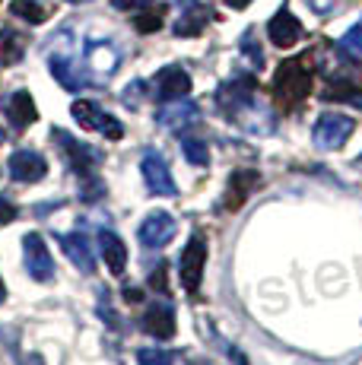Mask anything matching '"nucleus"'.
<instances>
[{
	"instance_id": "obj_18",
	"label": "nucleus",
	"mask_w": 362,
	"mask_h": 365,
	"mask_svg": "<svg viewBox=\"0 0 362 365\" xmlns=\"http://www.w3.org/2000/svg\"><path fill=\"white\" fill-rule=\"evenodd\" d=\"M213 19V10L204 4H187L185 13L175 19V35H181V38H191V35H200L207 29V23Z\"/></svg>"
},
{
	"instance_id": "obj_23",
	"label": "nucleus",
	"mask_w": 362,
	"mask_h": 365,
	"mask_svg": "<svg viewBox=\"0 0 362 365\" xmlns=\"http://www.w3.org/2000/svg\"><path fill=\"white\" fill-rule=\"evenodd\" d=\"M321 96H324L327 102H350V105H356V108H362V89L350 86L346 80H333V83H327Z\"/></svg>"
},
{
	"instance_id": "obj_10",
	"label": "nucleus",
	"mask_w": 362,
	"mask_h": 365,
	"mask_svg": "<svg viewBox=\"0 0 362 365\" xmlns=\"http://www.w3.org/2000/svg\"><path fill=\"white\" fill-rule=\"evenodd\" d=\"M10 175L16 181H23V185H36L48 175V163L36 150H19L10 156Z\"/></svg>"
},
{
	"instance_id": "obj_2",
	"label": "nucleus",
	"mask_w": 362,
	"mask_h": 365,
	"mask_svg": "<svg viewBox=\"0 0 362 365\" xmlns=\"http://www.w3.org/2000/svg\"><path fill=\"white\" fill-rule=\"evenodd\" d=\"M356 130V121L346 115H340V111H324L321 118L315 121V128H311V143L318 146V150H340V146L350 140V133Z\"/></svg>"
},
{
	"instance_id": "obj_25",
	"label": "nucleus",
	"mask_w": 362,
	"mask_h": 365,
	"mask_svg": "<svg viewBox=\"0 0 362 365\" xmlns=\"http://www.w3.org/2000/svg\"><path fill=\"white\" fill-rule=\"evenodd\" d=\"M137 362H140V365H172V362H175V356H172L169 349L143 346V349H137Z\"/></svg>"
},
{
	"instance_id": "obj_14",
	"label": "nucleus",
	"mask_w": 362,
	"mask_h": 365,
	"mask_svg": "<svg viewBox=\"0 0 362 365\" xmlns=\"http://www.w3.org/2000/svg\"><path fill=\"white\" fill-rule=\"evenodd\" d=\"M61 248H64V255L73 261V267L80 273H93L95 270V255H93V245H89V238L83 232H67V235H58Z\"/></svg>"
},
{
	"instance_id": "obj_21",
	"label": "nucleus",
	"mask_w": 362,
	"mask_h": 365,
	"mask_svg": "<svg viewBox=\"0 0 362 365\" xmlns=\"http://www.w3.org/2000/svg\"><path fill=\"white\" fill-rule=\"evenodd\" d=\"M26 54V38L13 29H0V67L19 64Z\"/></svg>"
},
{
	"instance_id": "obj_22",
	"label": "nucleus",
	"mask_w": 362,
	"mask_h": 365,
	"mask_svg": "<svg viewBox=\"0 0 362 365\" xmlns=\"http://www.w3.org/2000/svg\"><path fill=\"white\" fill-rule=\"evenodd\" d=\"M10 13L13 16H19L23 23L38 26V23H45V19L51 16V6L41 4V0H10Z\"/></svg>"
},
{
	"instance_id": "obj_32",
	"label": "nucleus",
	"mask_w": 362,
	"mask_h": 365,
	"mask_svg": "<svg viewBox=\"0 0 362 365\" xmlns=\"http://www.w3.org/2000/svg\"><path fill=\"white\" fill-rule=\"evenodd\" d=\"M124 299H128V302H140V299H143V292H140V289H134V286H128V289H124Z\"/></svg>"
},
{
	"instance_id": "obj_33",
	"label": "nucleus",
	"mask_w": 362,
	"mask_h": 365,
	"mask_svg": "<svg viewBox=\"0 0 362 365\" xmlns=\"http://www.w3.org/2000/svg\"><path fill=\"white\" fill-rule=\"evenodd\" d=\"M226 4H229V6H232V10H245V6H248V4H252V0H226Z\"/></svg>"
},
{
	"instance_id": "obj_20",
	"label": "nucleus",
	"mask_w": 362,
	"mask_h": 365,
	"mask_svg": "<svg viewBox=\"0 0 362 365\" xmlns=\"http://www.w3.org/2000/svg\"><path fill=\"white\" fill-rule=\"evenodd\" d=\"M51 73H54V80H58L64 89H71V93H76L80 86H86V76L76 73L71 54H51Z\"/></svg>"
},
{
	"instance_id": "obj_8",
	"label": "nucleus",
	"mask_w": 362,
	"mask_h": 365,
	"mask_svg": "<svg viewBox=\"0 0 362 365\" xmlns=\"http://www.w3.org/2000/svg\"><path fill=\"white\" fill-rule=\"evenodd\" d=\"M178 232V222L172 213H162V210H156V213H150L146 220L140 222V229H137V235H140V245L143 248H162V245H169L172 238Z\"/></svg>"
},
{
	"instance_id": "obj_3",
	"label": "nucleus",
	"mask_w": 362,
	"mask_h": 365,
	"mask_svg": "<svg viewBox=\"0 0 362 365\" xmlns=\"http://www.w3.org/2000/svg\"><path fill=\"white\" fill-rule=\"evenodd\" d=\"M71 115H73V121L80 124V128L99 130L102 137H108V140H121V137H124V128H121V124H118L115 118L108 115V111H102L95 102H89V99H76L73 108H71Z\"/></svg>"
},
{
	"instance_id": "obj_12",
	"label": "nucleus",
	"mask_w": 362,
	"mask_h": 365,
	"mask_svg": "<svg viewBox=\"0 0 362 365\" xmlns=\"http://www.w3.org/2000/svg\"><path fill=\"white\" fill-rule=\"evenodd\" d=\"M140 327L150 336H156V340H169L172 334H175V312H172L169 302H152L150 308H146Z\"/></svg>"
},
{
	"instance_id": "obj_16",
	"label": "nucleus",
	"mask_w": 362,
	"mask_h": 365,
	"mask_svg": "<svg viewBox=\"0 0 362 365\" xmlns=\"http://www.w3.org/2000/svg\"><path fill=\"white\" fill-rule=\"evenodd\" d=\"M99 251H102V261L108 264V270L115 277H121L124 267H128V248H124L121 235H115L111 229H99Z\"/></svg>"
},
{
	"instance_id": "obj_35",
	"label": "nucleus",
	"mask_w": 362,
	"mask_h": 365,
	"mask_svg": "<svg viewBox=\"0 0 362 365\" xmlns=\"http://www.w3.org/2000/svg\"><path fill=\"white\" fill-rule=\"evenodd\" d=\"M0 143H4V130H0Z\"/></svg>"
},
{
	"instance_id": "obj_34",
	"label": "nucleus",
	"mask_w": 362,
	"mask_h": 365,
	"mask_svg": "<svg viewBox=\"0 0 362 365\" xmlns=\"http://www.w3.org/2000/svg\"><path fill=\"white\" fill-rule=\"evenodd\" d=\"M71 4H89V0H71Z\"/></svg>"
},
{
	"instance_id": "obj_28",
	"label": "nucleus",
	"mask_w": 362,
	"mask_h": 365,
	"mask_svg": "<svg viewBox=\"0 0 362 365\" xmlns=\"http://www.w3.org/2000/svg\"><path fill=\"white\" fill-rule=\"evenodd\" d=\"M340 4H343V0H309V6H311L315 13H321V16H327V13H333Z\"/></svg>"
},
{
	"instance_id": "obj_30",
	"label": "nucleus",
	"mask_w": 362,
	"mask_h": 365,
	"mask_svg": "<svg viewBox=\"0 0 362 365\" xmlns=\"http://www.w3.org/2000/svg\"><path fill=\"white\" fill-rule=\"evenodd\" d=\"M152 4V0H111V6L115 10H140V6Z\"/></svg>"
},
{
	"instance_id": "obj_27",
	"label": "nucleus",
	"mask_w": 362,
	"mask_h": 365,
	"mask_svg": "<svg viewBox=\"0 0 362 365\" xmlns=\"http://www.w3.org/2000/svg\"><path fill=\"white\" fill-rule=\"evenodd\" d=\"M162 19H165V10H146V13H140V16L134 19V29L143 32V35L159 32L162 29Z\"/></svg>"
},
{
	"instance_id": "obj_15",
	"label": "nucleus",
	"mask_w": 362,
	"mask_h": 365,
	"mask_svg": "<svg viewBox=\"0 0 362 365\" xmlns=\"http://www.w3.org/2000/svg\"><path fill=\"white\" fill-rule=\"evenodd\" d=\"M6 118L13 121V128L16 130H26L29 124H36V118H38L36 99H32L26 89H16V93L6 99Z\"/></svg>"
},
{
	"instance_id": "obj_11",
	"label": "nucleus",
	"mask_w": 362,
	"mask_h": 365,
	"mask_svg": "<svg viewBox=\"0 0 362 365\" xmlns=\"http://www.w3.org/2000/svg\"><path fill=\"white\" fill-rule=\"evenodd\" d=\"M267 35L276 48H292L305 35V29H302V23L289 13V6H280V10L274 13V19L267 23Z\"/></svg>"
},
{
	"instance_id": "obj_17",
	"label": "nucleus",
	"mask_w": 362,
	"mask_h": 365,
	"mask_svg": "<svg viewBox=\"0 0 362 365\" xmlns=\"http://www.w3.org/2000/svg\"><path fill=\"white\" fill-rule=\"evenodd\" d=\"M159 124L162 128H169V130H181V128H187V124H194L200 118V111H197V105L194 102H187V99H175V102H169L162 111H159Z\"/></svg>"
},
{
	"instance_id": "obj_36",
	"label": "nucleus",
	"mask_w": 362,
	"mask_h": 365,
	"mask_svg": "<svg viewBox=\"0 0 362 365\" xmlns=\"http://www.w3.org/2000/svg\"><path fill=\"white\" fill-rule=\"evenodd\" d=\"M359 159H362V156H359Z\"/></svg>"
},
{
	"instance_id": "obj_5",
	"label": "nucleus",
	"mask_w": 362,
	"mask_h": 365,
	"mask_svg": "<svg viewBox=\"0 0 362 365\" xmlns=\"http://www.w3.org/2000/svg\"><path fill=\"white\" fill-rule=\"evenodd\" d=\"M23 257H26V270H29V277L36 279V283L54 279V257L38 232H29L23 238Z\"/></svg>"
},
{
	"instance_id": "obj_24",
	"label": "nucleus",
	"mask_w": 362,
	"mask_h": 365,
	"mask_svg": "<svg viewBox=\"0 0 362 365\" xmlns=\"http://www.w3.org/2000/svg\"><path fill=\"white\" fill-rule=\"evenodd\" d=\"M181 153H185V159H187L191 165H200V168H204L207 163H210V150H207L204 140L185 137V140H181Z\"/></svg>"
},
{
	"instance_id": "obj_4",
	"label": "nucleus",
	"mask_w": 362,
	"mask_h": 365,
	"mask_svg": "<svg viewBox=\"0 0 362 365\" xmlns=\"http://www.w3.org/2000/svg\"><path fill=\"white\" fill-rule=\"evenodd\" d=\"M140 172H143V181H146V187H150L152 197H175V194H178L175 178H172L169 165H165V159L159 156L156 150H146L143 153Z\"/></svg>"
},
{
	"instance_id": "obj_9",
	"label": "nucleus",
	"mask_w": 362,
	"mask_h": 365,
	"mask_svg": "<svg viewBox=\"0 0 362 365\" xmlns=\"http://www.w3.org/2000/svg\"><path fill=\"white\" fill-rule=\"evenodd\" d=\"M152 86H156V96L162 102H175V99H185L187 93H191V76H187V70L181 67H162L156 73V80H152Z\"/></svg>"
},
{
	"instance_id": "obj_26",
	"label": "nucleus",
	"mask_w": 362,
	"mask_h": 365,
	"mask_svg": "<svg viewBox=\"0 0 362 365\" xmlns=\"http://www.w3.org/2000/svg\"><path fill=\"white\" fill-rule=\"evenodd\" d=\"M340 51L343 54H353V58H362V19L356 26H350L346 35L340 38Z\"/></svg>"
},
{
	"instance_id": "obj_6",
	"label": "nucleus",
	"mask_w": 362,
	"mask_h": 365,
	"mask_svg": "<svg viewBox=\"0 0 362 365\" xmlns=\"http://www.w3.org/2000/svg\"><path fill=\"white\" fill-rule=\"evenodd\" d=\"M204 264H207V242L204 235H194L187 248L181 251V286L187 292H197L204 283Z\"/></svg>"
},
{
	"instance_id": "obj_1",
	"label": "nucleus",
	"mask_w": 362,
	"mask_h": 365,
	"mask_svg": "<svg viewBox=\"0 0 362 365\" xmlns=\"http://www.w3.org/2000/svg\"><path fill=\"white\" fill-rule=\"evenodd\" d=\"M311 93V70L302 61H283L274 73V99L283 108H292Z\"/></svg>"
},
{
	"instance_id": "obj_7",
	"label": "nucleus",
	"mask_w": 362,
	"mask_h": 365,
	"mask_svg": "<svg viewBox=\"0 0 362 365\" xmlns=\"http://www.w3.org/2000/svg\"><path fill=\"white\" fill-rule=\"evenodd\" d=\"M51 133H54V140H58V150L64 153L67 165H71L76 175H86V178H89V172H93V165L99 163V153H95L93 146L80 143V140L71 137V133H67V130H58V128H54Z\"/></svg>"
},
{
	"instance_id": "obj_29",
	"label": "nucleus",
	"mask_w": 362,
	"mask_h": 365,
	"mask_svg": "<svg viewBox=\"0 0 362 365\" xmlns=\"http://www.w3.org/2000/svg\"><path fill=\"white\" fill-rule=\"evenodd\" d=\"M16 220V207H13L6 197H0V226H6V222Z\"/></svg>"
},
{
	"instance_id": "obj_31",
	"label": "nucleus",
	"mask_w": 362,
	"mask_h": 365,
	"mask_svg": "<svg viewBox=\"0 0 362 365\" xmlns=\"http://www.w3.org/2000/svg\"><path fill=\"white\" fill-rule=\"evenodd\" d=\"M152 289L165 292V264H162V267H156V273H152Z\"/></svg>"
},
{
	"instance_id": "obj_19",
	"label": "nucleus",
	"mask_w": 362,
	"mask_h": 365,
	"mask_svg": "<svg viewBox=\"0 0 362 365\" xmlns=\"http://www.w3.org/2000/svg\"><path fill=\"white\" fill-rule=\"evenodd\" d=\"M257 185V172H248V168H239V172H232V178H229V197H226V207L229 210H239L242 203L248 200V194L254 191Z\"/></svg>"
},
{
	"instance_id": "obj_13",
	"label": "nucleus",
	"mask_w": 362,
	"mask_h": 365,
	"mask_svg": "<svg viewBox=\"0 0 362 365\" xmlns=\"http://www.w3.org/2000/svg\"><path fill=\"white\" fill-rule=\"evenodd\" d=\"M118 48L111 41H93L86 48V70L95 76V80H105L118 70Z\"/></svg>"
}]
</instances>
